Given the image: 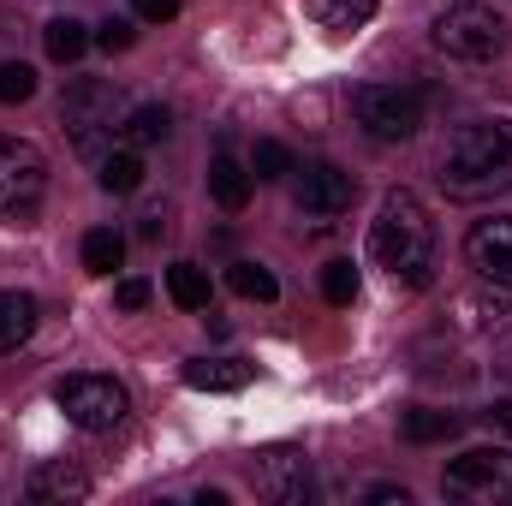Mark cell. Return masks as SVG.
Listing matches in <instances>:
<instances>
[{
  "instance_id": "cell-1",
  "label": "cell",
  "mask_w": 512,
  "mask_h": 506,
  "mask_svg": "<svg viewBox=\"0 0 512 506\" xmlns=\"http://www.w3.org/2000/svg\"><path fill=\"white\" fill-rule=\"evenodd\" d=\"M441 191L465 203L512 191V120H477L453 131V143L441 149Z\"/></svg>"
},
{
  "instance_id": "cell-2",
  "label": "cell",
  "mask_w": 512,
  "mask_h": 506,
  "mask_svg": "<svg viewBox=\"0 0 512 506\" xmlns=\"http://www.w3.org/2000/svg\"><path fill=\"white\" fill-rule=\"evenodd\" d=\"M370 256L382 262L393 280L429 286V268H435V221H429V209H423L417 191H387L382 197L376 227H370Z\"/></svg>"
},
{
  "instance_id": "cell-3",
  "label": "cell",
  "mask_w": 512,
  "mask_h": 506,
  "mask_svg": "<svg viewBox=\"0 0 512 506\" xmlns=\"http://www.w3.org/2000/svg\"><path fill=\"white\" fill-rule=\"evenodd\" d=\"M60 126H66L78 155H96L102 161L108 137L126 126V90L114 78H78L66 90V102H60Z\"/></svg>"
},
{
  "instance_id": "cell-4",
  "label": "cell",
  "mask_w": 512,
  "mask_h": 506,
  "mask_svg": "<svg viewBox=\"0 0 512 506\" xmlns=\"http://www.w3.org/2000/svg\"><path fill=\"white\" fill-rule=\"evenodd\" d=\"M429 36H435V48L453 54V60H495V54L507 48V18L489 12L483 0H459V6H447V12L429 24Z\"/></svg>"
},
{
  "instance_id": "cell-5",
  "label": "cell",
  "mask_w": 512,
  "mask_h": 506,
  "mask_svg": "<svg viewBox=\"0 0 512 506\" xmlns=\"http://www.w3.org/2000/svg\"><path fill=\"white\" fill-rule=\"evenodd\" d=\"M447 501L465 506H507L512 501V453L507 447H477V453H459L441 477Z\"/></svg>"
},
{
  "instance_id": "cell-6",
  "label": "cell",
  "mask_w": 512,
  "mask_h": 506,
  "mask_svg": "<svg viewBox=\"0 0 512 506\" xmlns=\"http://www.w3.org/2000/svg\"><path fill=\"white\" fill-rule=\"evenodd\" d=\"M54 399H60V411H66V423L72 429H84V435H108V429H120L126 423V387L114 376H66L54 387Z\"/></svg>"
},
{
  "instance_id": "cell-7",
  "label": "cell",
  "mask_w": 512,
  "mask_h": 506,
  "mask_svg": "<svg viewBox=\"0 0 512 506\" xmlns=\"http://www.w3.org/2000/svg\"><path fill=\"white\" fill-rule=\"evenodd\" d=\"M352 114L370 137L405 143L423 126V90H411V84H364V90H352Z\"/></svg>"
},
{
  "instance_id": "cell-8",
  "label": "cell",
  "mask_w": 512,
  "mask_h": 506,
  "mask_svg": "<svg viewBox=\"0 0 512 506\" xmlns=\"http://www.w3.org/2000/svg\"><path fill=\"white\" fill-rule=\"evenodd\" d=\"M48 191V161L24 137H0V215L24 221Z\"/></svg>"
},
{
  "instance_id": "cell-9",
  "label": "cell",
  "mask_w": 512,
  "mask_h": 506,
  "mask_svg": "<svg viewBox=\"0 0 512 506\" xmlns=\"http://www.w3.org/2000/svg\"><path fill=\"white\" fill-rule=\"evenodd\" d=\"M292 197H298V215H304V221L334 227V221L352 209V173H340L334 161H310V167L298 173Z\"/></svg>"
},
{
  "instance_id": "cell-10",
  "label": "cell",
  "mask_w": 512,
  "mask_h": 506,
  "mask_svg": "<svg viewBox=\"0 0 512 506\" xmlns=\"http://www.w3.org/2000/svg\"><path fill=\"white\" fill-rule=\"evenodd\" d=\"M465 262L489 280V286H507L512 292V215H489L465 233Z\"/></svg>"
},
{
  "instance_id": "cell-11",
  "label": "cell",
  "mask_w": 512,
  "mask_h": 506,
  "mask_svg": "<svg viewBox=\"0 0 512 506\" xmlns=\"http://www.w3.org/2000/svg\"><path fill=\"white\" fill-rule=\"evenodd\" d=\"M256 495H268V501H280V506H292V501H304L310 495V459L304 453H268L262 465H256Z\"/></svg>"
},
{
  "instance_id": "cell-12",
  "label": "cell",
  "mask_w": 512,
  "mask_h": 506,
  "mask_svg": "<svg viewBox=\"0 0 512 506\" xmlns=\"http://www.w3.org/2000/svg\"><path fill=\"white\" fill-rule=\"evenodd\" d=\"M209 197H215L227 215H239V209L251 203V167H245V161H233V155L221 149V155L209 161Z\"/></svg>"
},
{
  "instance_id": "cell-13",
  "label": "cell",
  "mask_w": 512,
  "mask_h": 506,
  "mask_svg": "<svg viewBox=\"0 0 512 506\" xmlns=\"http://www.w3.org/2000/svg\"><path fill=\"white\" fill-rule=\"evenodd\" d=\"M24 495H30V501H84V495H90V477H84L78 465L54 459V465H42V471L24 483Z\"/></svg>"
},
{
  "instance_id": "cell-14",
  "label": "cell",
  "mask_w": 512,
  "mask_h": 506,
  "mask_svg": "<svg viewBox=\"0 0 512 506\" xmlns=\"http://www.w3.org/2000/svg\"><path fill=\"white\" fill-rule=\"evenodd\" d=\"M251 381V364L239 358H197L185 364V387H203V393H239Z\"/></svg>"
},
{
  "instance_id": "cell-15",
  "label": "cell",
  "mask_w": 512,
  "mask_h": 506,
  "mask_svg": "<svg viewBox=\"0 0 512 506\" xmlns=\"http://www.w3.org/2000/svg\"><path fill=\"white\" fill-rule=\"evenodd\" d=\"M304 12H310L322 30L346 36V30H364V24L376 18V0H304Z\"/></svg>"
},
{
  "instance_id": "cell-16",
  "label": "cell",
  "mask_w": 512,
  "mask_h": 506,
  "mask_svg": "<svg viewBox=\"0 0 512 506\" xmlns=\"http://www.w3.org/2000/svg\"><path fill=\"white\" fill-rule=\"evenodd\" d=\"M36 334V298L30 292H0V352H18Z\"/></svg>"
},
{
  "instance_id": "cell-17",
  "label": "cell",
  "mask_w": 512,
  "mask_h": 506,
  "mask_svg": "<svg viewBox=\"0 0 512 506\" xmlns=\"http://www.w3.org/2000/svg\"><path fill=\"white\" fill-rule=\"evenodd\" d=\"M167 131H173V114L161 108V102H143V108H131L120 137H126L131 149H149V143H167Z\"/></svg>"
},
{
  "instance_id": "cell-18",
  "label": "cell",
  "mask_w": 512,
  "mask_h": 506,
  "mask_svg": "<svg viewBox=\"0 0 512 506\" xmlns=\"http://www.w3.org/2000/svg\"><path fill=\"white\" fill-rule=\"evenodd\" d=\"M167 298H173L179 310H209V274H203L197 262H173V268H167Z\"/></svg>"
},
{
  "instance_id": "cell-19",
  "label": "cell",
  "mask_w": 512,
  "mask_h": 506,
  "mask_svg": "<svg viewBox=\"0 0 512 506\" xmlns=\"http://www.w3.org/2000/svg\"><path fill=\"white\" fill-rule=\"evenodd\" d=\"M42 42H48V60H60V66H72V60H84V48L96 42L78 18H54L48 30H42Z\"/></svg>"
},
{
  "instance_id": "cell-20",
  "label": "cell",
  "mask_w": 512,
  "mask_h": 506,
  "mask_svg": "<svg viewBox=\"0 0 512 506\" xmlns=\"http://www.w3.org/2000/svg\"><path fill=\"white\" fill-rule=\"evenodd\" d=\"M96 179H102V191H108V197H131V191L143 185V161H137L131 149L102 155V161H96Z\"/></svg>"
},
{
  "instance_id": "cell-21",
  "label": "cell",
  "mask_w": 512,
  "mask_h": 506,
  "mask_svg": "<svg viewBox=\"0 0 512 506\" xmlns=\"http://www.w3.org/2000/svg\"><path fill=\"white\" fill-rule=\"evenodd\" d=\"M120 256H126V239H120L114 227L84 233V268H90V274H114V268H120Z\"/></svg>"
},
{
  "instance_id": "cell-22",
  "label": "cell",
  "mask_w": 512,
  "mask_h": 506,
  "mask_svg": "<svg viewBox=\"0 0 512 506\" xmlns=\"http://www.w3.org/2000/svg\"><path fill=\"white\" fill-rule=\"evenodd\" d=\"M405 441H453L459 435V417L453 411H405Z\"/></svg>"
},
{
  "instance_id": "cell-23",
  "label": "cell",
  "mask_w": 512,
  "mask_h": 506,
  "mask_svg": "<svg viewBox=\"0 0 512 506\" xmlns=\"http://www.w3.org/2000/svg\"><path fill=\"white\" fill-rule=\"evenodd\" d=\"M227 280H233V292H239V298H256V304H268V298L280 292V286H274V274H268L262 262H233V274H227Z\"/></svg>"
},
{
  "instance_id": "cell-24",
  "label": "cell",
  "mask_w": 512,
  "mask_h": 506,
  "mask_svg": "<svg viewBox=\"0 0 512 506\" xmlns=\"http://www.w3.org/2000/svg\"><path fill=\"white\" fill-rule=\"evenodd\" d=\"M30 96H36V72H30L24 60H0V102L18 108V102H30Z\"/></svg>"
},
{
  "instance_id": "cell-25",
  "label": "cell",
  "mask_w": 512,
  "mask_h": 506,
  "mask_svg": "<svg viewBox=\"0 0 512 506\" xmlns=\"http://www.w3.org/2000/svg\"><path fill=\"white\" fill-rule=\"evenodd\" d=\"M322 298L346 310V304L358 298V268H352V262H328V268H322Z\"/></svg>"
},
{
  "instance_id": "cell-26",
  "label": "cell",
  "mask_w": 512,
  "mask_h": 506,
  "mask_svg": "<svg viewBox=\"0 0 512 506\" xmlns=\"http://www.w3.org/2000/svg\"><path fill=\"white\" fill-rule=\"evenodd\" d=\"M251 173H256V179H286V173H292V155H286V143L262 137V143L251 149Z\"/></svg>"
},
{
  "instance_id": "cell-27",
  "label": "cell",
  "mask_w": 512,
  "mask_h": 506,
  "mask_svg": "<svg viewBox=\"0 0 512 506\" xmlns=\"http://www.w3.org/2000/svg\"><path fill=\"white\" fill-rule=\"evenodd\" d=\"M131 42H137V24H131V18H102V30H96V48H108V54H126Z\"/></svg>"
},
{
  "instance_id": "cell-28",
  "label": "cell",
  "mask_w": 512,
  "mask_h": 506,
  "mask_svg": "<svg viewBox=\"0 0 512 506\" xmlns=\"http://www.w3.org/2000/svg\"><path fill=\"white\" fill-rule=\"evenodd\" d=\"M137 6V18H149V24H173L179 18V0H131Z\"/></svg>"
},
{
  "instance_id": "cell-29",
  "label": "cell",
  "mask_w": 512,
  "mask_h": 506,
  "mask_svg": "<svg viewBox=\"0 0 512 506\" xmlns=\"http://www.w3.org/2000/svg\"><path fill=\"white\" fill-rule=\"evenodd\" d=\"M114 298H120V310H143V304H149V280H120Z\"/></svg>"
},
{
  "instance_id": "cell-30",
  "label": "cell",
  "mask_w": 512,
  "mask_h": 506,
  "mask_svg": "<svg viewBox=\"0 0 512 506\" xmlns=\"http://www.w3.org/2000/svg\"><path fill=\"white\" fill-rule=\"evenodd\" d=\"M167 233V209H143L137 215V239H161Z\"/></svg>"
},
{
  "instance_id": "cell-31",
  "label": "cell",
  "mask_w": 512,
  "mask_h": 506,
  "mask_svg": "<svg viewBox=\"0 0 512 506\" xmlns=\"http://www.w3.org/2000/svg\"><path fill=\"white\" fill-rule=\"evenodd\" d=\"M364 501H376V506H411V495H405L399 483H376V489H370Z\"/></svg>"
},
{
  "instance_id": "cell-32",
  "label": "cell",
  "mask_w": 512,
  "mask_h": 506,
  "mask_svg": "<svg viewBox=\"0 0 512 506\" xmlns=\"http://www.w3.org/2000/svg\"><path fill=\"white\" fill-rule=\"evenodd\" d=\"M489 423H501V429H512V399H495V405H489Z\"/></svg>"
}]
</instances>
